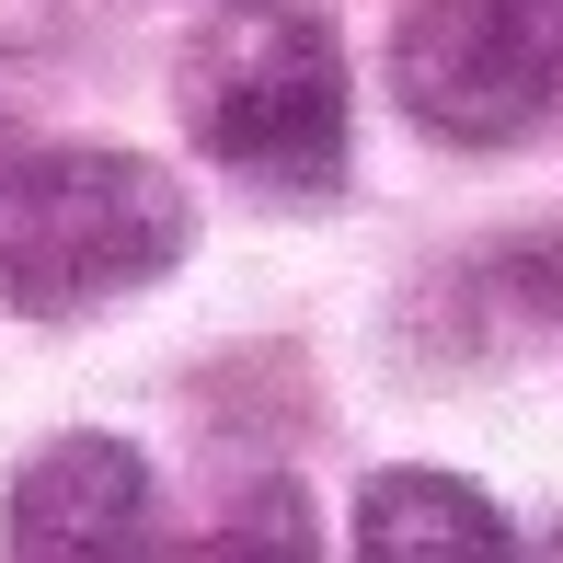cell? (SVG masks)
<instances>
[{"label":"cell","instance_id":"5","mask_svg":"<svg viewBox=\"0 0 563 563\" xmlns=\"http://www.w3.org/2000/svg\"><path fill=\"white\" fill-rule=\"evenodd\" d=\"M356 552L368 563H506L518 552V518L460 472H368Z\"/></svg>","mask_w":563,"mask_h":563},{"label":"cell","instance_id":"2","mask_svg":"<svg viewBox=\"0 0 563 563\" xmlns=\"http://www.w3.org/2000/svg\"><path fill=\"white\" fill-rule=\"evenodd\" d=\"M196 253V196L150 150L69 139L0 173V299L23 322H92Z\"/></svg>","mask_w":563,"mask_h":563},{"label":"cell","instance_id":"8","mask_svg":"<svg viewBox=\"0 0 563 563\" xmlns=\"http://www.w3.org/2000/svg\"><path fill=\"white\" fill-rule=\"evenodd\" d=\"M0 173H12V126H0Z\"/></svg>","mask_w":563,"mask_h":563},{"label":"cell","instance_id":"4","mask_svg":"<svg viewBox=\"0 0 563 563\" xmlns=\"http://www.w3.org/2000/svg\"><path fill=\"white\" fill-rule=\"evenodd\" d=\"M150 518H162V483H150V460L126 438H104V426L46 438L12 472V495H0V541H12L23 563H115V552H150Z\"/></svg>","mask_w":563,"mask_h":563},{"label":"cell","instance_id":"3","mask_svg":"<svg viewBox=\"0 0 563 563\" xmlns=\"http://www.w3.org/2000/svg\"><path fill=\"white\" fill-rule=\"evenodd\" d=\"M391 92L449 150H518L563 115V0H415Z\"/></svg>","mask_w":563,"mask_h":563},{"label":"cell","instance_id":"6","mask_svg":"<svg viewBox=\"0 0 563 563\" xmlns=\"http://www.w3.org/2000/svg\"><path fill=\"white\" fill-rule=\"evenodd\" d=\"M219 552H276V563H311V552H322V518H311V495H299V483H253V495L219 518Z\"/></svg>","mask_w":563,"mask_h":563},{"label":"cell","instance_id":"1","mask_svg":"<svg viewBox=\"0 0 563 563\" xmlns=\"http://www.w3.org/2000/svg\"><path fill=\"white\" fill-rule=\"evenodd\" d=\"M173 104H185V139L219 173H242L253 196H288V208L345 196L356 69H345V35L311 0H219L185 35Z\"/></svg>","mask_w":563,"mask_h":563},{"label":"cell","instance_id":"7","mask_svg":"<svg viewBox=\"0 0 563 563\" xmlns=\"http://www.w3.org/2000/svg\"><path fill=\"white\" fill-rule=\"evenodd\" d=\"M529 288H541V311L563 322V230H552V242H541V253H529Z\"/></svg>","mask_w":563,"mask_h":563}]
</instances>
